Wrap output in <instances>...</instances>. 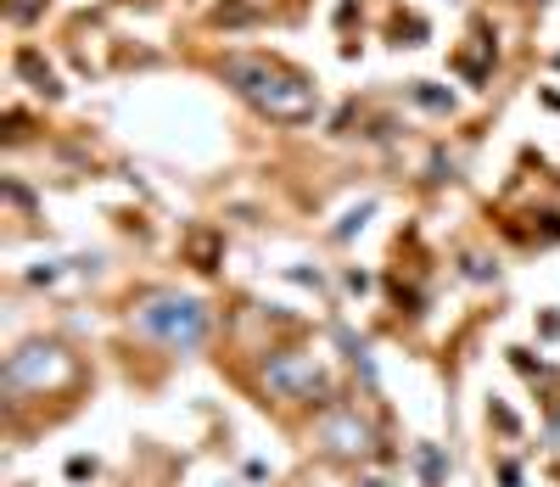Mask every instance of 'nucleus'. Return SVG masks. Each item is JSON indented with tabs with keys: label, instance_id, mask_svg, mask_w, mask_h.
Listing matches in <instances>:
<instances>
[{
	"label": "nucleus",
	"instance_id": "3",
	"mask_svg": "<svg viewBox=\"0 0 560 487\" xmlns=\"http://www.w3.org/2000/svg\"><path fill=\"white\" fill-rule=\"evenodd\" d=\"M269 381H275L287 398H308L314 386H319V370H314L308 359H280V364H269Z\"/></svg>",
	"mask_w": 560,
	"mask_h": 487
},
{
	"label": "nucleus",
	"instance_id": "2",
	"mask_svg": "<svg viewBox=\"0 0 560 487\" xmlns=\"http://www.w3.org/2000/svg\"><path fill=\"white\" fill-rule=\"evenodd\" d=\"M135 320H140V331H152L163 348H197L202 336H208V314H202V303H197V298H174V291L152 298Z\"/></svg>",
	"mask_w": 560,
	"mask_h": 487
},
{
	"label": "nucleus",
	"instance_id": "6",
	"mask_svg": "<svg viewBox=\"0 0 560 487\" xmlns=\"http://www.w3.org/2000/svg\"><path fill=\"white\" fill-rule=\"evenodd\" d=\"M191 253H197V269H213V235H191Z\"/></svg>",
	"mask_w": 560,
	"mask_h": 487
},
{
	"label": "nucleus",
	"instance_id": "1",
	"mask_svg": "<svg viewBox=\"0 0 560 487\" xmlns=\"http://www.w3.org/2000/svg\"><path fill=\"white\" fill-rule=\"evenodd\" d=\"M224 84H236L247 102L258 113H269L275 124H303L314 118V84L298 79L292 68H280V62H264V57H224Z\"/></svg>",
	"mask_w": 560,
	"mask_h": 487
},
{
	"label": "nucleus",
	"instance_id": "5",
	"mask_svg": "<svg viewBox=\"0 0 560 487\" xmlns=\"http://www.w3.org/2000/svg\"><path fill=\"white\" fill-rule=\"evenodd\" d=\"M18 68H23V73H28V79H34L45 95H57V79H51V68H39V57H34V51H23V57H18Z\"/></svg>",
	"mask_w": 560,
	"mask_h": 487
},
{
	"label": "nucleus",
	"instance_id": "4",
	"mask_svg": "<svg viewBox=\"0 0 560 487\" xmlns=\"http://www.w3.org/2000/svg\"><path fill=\"white\" fill-rule=\"evenodd\" d=\"M325 437H331L337 454H359L364 449V426H353V420H331V431H325Z\"/></svg>",
	"mask_w": 560,
	"mask_h": 487
}]
</instances>
